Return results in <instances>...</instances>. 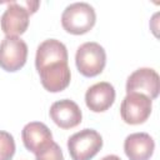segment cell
Instances as JSON below:
<instances>
[{"label":"cell","mask_w":160,"mask_h":160,"mask_svg":"<svg viewBox=\"0 0 160 160\" xmlns=\"http://www.w3.org/2000/svg\"><path fill=\"white\" fill-rule=\"evenodd\" d=\"M160 80L154 69L140 68L135 70L126 80V94L139 92L154 100L159 96Z\"/></svg>","instance_id":"cell-8"},{"label":"cell","mask_w":160,"mask_h":160,"mask_svg":"<svg viewBox=\"0 0 160 160\" xmlns=\"http://www.w3.org/2000/svg\"><path fill=\"white\" fill-rule=\"evenodd\" d=\"M152 110V100L139 92L126 94L124 98L120 114L121 119L129 125H139L145 122Z\"/></svg>","instance_id":"cell-7"},{"label":"cell","mask_w":160,"mask_h":160,"mask_svg":"<svg viewBox=\"0 0 160 160\" xmlns=\"http://www.w3.org/2000/svg\"><path fill=\"white\" fill-rule=\"evenodd\" d=\"M75 64L81 75L86 78L98 76L106 65V52L98 42H84L76 50Z\"/></svg>","instance_id":"cell-3"},{"label":"cell","mask_w":160,"mask_h":160,"mask_svg":"<svg viewBox=\"0 0 160 160\" xmlns=\"http://www.w3.org/2000/svg\"><path fill=\"white\" fill-rule=\"evenodd\" d=\"M35 156L36 160H64L62 150L55 141H51L48 146L35 154Z\"/></svg>","instance_id":"cell-14"},{"label":"cell","mask_w":160,"mask_h":160,"mask_svg":"<svg viewBox=\"0 0 160 160\" xmlns=\"http://www.w3.org/2000/svg\"><path fill=\"white\" fill-rule=\"evenodd\" d=\"M21 139L24 146L34 154H38L51 141H54L50 129L40 121H31L26 124L21 131Z\"/></svg>","instance_id":"cell-11"},{"label":"cell","mask_w":160,"mask_h":160,"mask_svg":"<svg viewBox=\"0 0 160 160\" xmlns=\"http://www.w3.org/2000/svg\"><path fill=\"white\" fill-rule=\"evenodd\" d=\"M36 70L40 75L41 85L44 86L45 90L50 92L62 91L70 84L71 72L68 61H62V60L51 61Z\"/></svg>","instance_id":"cell-6"},{"label":"cell","mask_w":160,"mask_h":160,"mask_svg":"<svg viewBox=\"0 0 160 160\" xmlns=\"http://www.w3.org/2000/svg\"><path fill=\"white\" fill-rule=\"evenodd\" d=\"M28 59V45L19 36H5L0 42V68L9 72L20 70Z\"/></svg>","instance_id":"cell-5"},{"label":"cell","mask_w":160,"mask_h":160,"mask_svg":"<svg viewBox=\"0 0 160 160\" xmlns=\"http://www.w3.org/2000/svg\"><path fill=\"white\" fill-rule=\"evenodd\" d=\"M39 1H11L1 15L0 25L6 36H19L28 30L29 18L35 14Z\"/></svg>","instance_id":"cell-1"},{"label":"cell","mask_w":160,"mask_h":160,"mask_svg":"<svg viewBox=\"0 0 160 160\" xmlns=\"http://www.w3.org/2000/svg\"><path fill=\"white\" fill-rule=\"evenodd\" d=\"M51 120L61 129H72L82 120V112L79 105L69 99L55 101L49 110Z\"/></svg>","instance_id":"cell-9"},{"label":"cell","mask_w":160,"mask_h":160,"mask_svg":"<svg viewBox=\"0 0 160 160\" xmlns=\"http://www.w3.org/2000/svg\"><path fill=\"white\" fill-rule=\"evenodd\" d=\"M101 160H121L118 155H106V156H104Z\"/></svg>","instance_id":"cell-15"},{"label":"cell","mask_w":160,"mask_h":160,"mask_svg":"<svg viewBox=\"0 0 160 160\" xmlns=\"http://www.w3.org/2000/svg\"><path fill=\"white\" fill-rule=\"evenodd\" d=\"M115 101V89L110 82L101 81L90 86L85 92V104L94 112L106 111Z\"/></svg>","instance_id":"cell-10"},{"label":"cell","mask_w":160,"mask_h":160,"mask_svg":"<svg viewBox=\"0 0 160 160\" xmlns=\"http://www.w3.org/2000/svg\"><path fill=\"white\" fill-rule=\"evenodd\" d=\"M102 148V138L94 129H84L68 140V150L72 160H91Z\"/></svg>","instance_id":"cell-4"},{"label":"cell","mask_w":160,"mask_h":160,"mask_svg":"<svg viewBox=\"0 0 160 160\" xmlns=\"http://www.w3.org/2000/svg\"><path fill=\"white\" fill-rule=\"evenodd\" d=\"M96 22L94 8L88 2H74L65 8L61 15V25L72 35H82L90 31Z\"/></svg>","instance_id":"cell-2"},{"label":"cell","mask_w":160,"mask_h":160,"mask_svg":"<svg viewBox=\"0 0 160 160\" xmlns=\"http://www.w3.org/2000/svg\"><path fill=\"white\" fill-rule=\"evenodd\" d=\"M155 149L154 139L148 132H134L126 136L124 151L129 160H149Z\"/></svg>","instance_id":"cell-12"},{"label":"cell","mask_w":160,"mask_h":160,"mask_svg":"<svg viewBox=\"0 0 160 160\" xmlns=\"http://www.w3.org/2000/svg\"><path fill=\"white\" fill-rule=\"evenodd\" d=\"M15 154V141L10 132L0 130V160H11Z\"/></svg>","instance_id":"cell-13"}]
</instances>
